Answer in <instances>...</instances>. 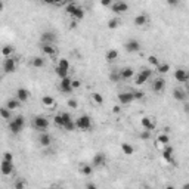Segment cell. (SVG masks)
Segmentation results:
<instances>
[{"label":"cell","mask_w":189,"mask_h":189,"mask_svg":"<svg viewBox=\"0 0 189 189\" xmlns=\"http://www.w3.org/2000/svg\"><path fill=\"white\" fill-rule=\"evenodd\" d=\"M68 3H74V0H67Z\"/></svg>","instance_id":"cell-57"},{"label":"cell","mask_w":189,"mask_h":189,"mask_svg":"<svg viewBox=\"0 0 189 189\" xmlns=\"http://www.w3.org/2000/svg\"><path fill=\"white\" fill-rule=\"evenodd\" d=\"M24 126H25V120H24L22 115H18V117H15V120H12L9 123V130H11L12 133H19L21 130L24 129Z\"/></svg>","instance_id":"cell-1"},{"label":"cell","mask_w":189,"mask_h":189,"mask_svg":"<svg viewBox=\"0 0 189 189\" xmlns=\"http://www.w3.org/2000/svg\"><path fill=\"white\" fill-rule=\"evenodd\" d=\"M58 67H61V68H64V69H67V71H69V62H68V59H65V58L59 59Z\"/></svg>","instance_id":"cell-35"},{"label":"cell","mask_w":189,"mask_h":189,"mask_svg":"<svg viewBox=\"0 0 189 189\" xmlns=\"http://www.w3.org/2000/svg\"><path fill=\"white\" fill-rule=\"evenodd\" d=\"M173 98L176 100H185L186 99V92L182 89H174L173 90Z\"/></svg>","instance_id":"cell-19"},{"label":"cell","mask_w":189,"mask_h":189,"mask_svg":"<svg viewBox=\"0 0 189 189\" xmlns=\"http://www.w3.org/2000/svg\"><path fill=\"white\" fill-rule=\"evenodd\" d=\"M56 76H58V77L59 78H64V77H67L68 76V71L67 69H64V68H61V67H58V65H56Z\"/></svg>","instance_id":"cell-32"},{"label":"cell","mask_w":189,"mask_h":189,"mask_svg":"<svg viewBox=\"0 0 189 189\" xmlns=\"http://www.w3.org/2000/svg\"><path fill=\"white\" fill-rule=\"evenodd\" d=\"M105 58H106V61H108V62H114L115 59H118V50H115V49L108 50V52H106V55H105Z\"/></svg>","instance_id":"cell-22"},{"label":"cell","mask_w":189,"mask_h":189,"mask_svg":"<svg viewBox=\"0 0 189 189\" xmlns=\"http://www.w3.org/2000/svg\"><path fill=\"white\" fill-rule=\"evenodd\" d=\"M93 171V166H89V164H81L80 167V173L84 174V176H90Z\"/></svg>","instance_id":"cell-24"},{"label":"cell","mask_w":189,"mask_h":189,"mask_svg":"<svg viewBox=\"0 0 189 189\" xmlns=\"http://www.w3.org/2000/svg\"><path fill=\"white\" fill-rule=\"evenodd\" d=\"M3 160H8V161H13V155L11 152H5L3 154Z\"/></svg>","instance_id":"cell-45"},{"label":"cell","mask_w":189,"mask_h":189,"mask_svg":"<svg viewBox=\"0 0 189 189\" xmlns=\"http://www.w3.org/2000/svg\"><path fill=\"white\" fill-rule=\"evenodd\" d=\"M118 100H120V103H123V105L132 103V102L134 100L133 93H132V92H123V93L118 95Z\"/></svg>","instance_id":"cell-10"},{"label":"cell","mask_w":189,"mask_h":189,"mask_svg":"<svg viewBox=\"0 0 189 189\" xmlns=\"http://www.w3.org/2000/svg\"><path fill=\"white\" fill-rule=\"evenodd\" d=\"M110 78H111V81H118V80H120V74H118V73H112L111 76H110Z\"/></svg>","instance_id":"cell-42"},{"label":"cell","mask_w":189,"mask_h":189,"mask_svg":"<svg viewBox=\"0 0 189 189\" xmlns=\"http://www.w3.org/2000/svg\"><path fill=\"white\" fill-rule=\"evenodd\" d=\"M140 139H143V140H148L149 139V130H145L140 133Z\"/></svg>","instance_id":"cell-44"},{"label":"cell","mask_w":189,"mask_h":189,"mask_svg":"<svg viewBox=\"0 0 189 189\" xmlns=\"http://www.w3.org/2000/svg\"><path fill=\"white\" fill-rule=\"evenodd\" d=\"M39 142H40L42 146H49V145L52 143V136L47 133V132H42L40 137H39Z\"/></svg>","instance_id":"cell-13"},{"label":"cell","mask_w":189,"mask_h":189,"mask_svg":"<svg viewBox=\"0 0 189 189\" xmlns=\"http://www.w3.org/2000/svg\"><path fill=\"white\" fill-rule=\"evenodd\" d=\"M73 16H74L76 19H83V18H84V11H83V9L78 6L77 9H76V12L73 13Z\"/></svg>","instance_id":"cell-34"},{"label":"cell","mask_w":189,"mask_h":189,"mask_svg":"<svg viewBox=\"0 0 189 189\" xmlns=\"http://www.w3.org/2000/svg\"><path fill=\"white\" fill-rule=\"evenodd\" d=\"M132 93H133L134 99H142V98H143V93H142V92H132Z\"/></svg>","instance_id":"cell-46"},{"label":"cell","mask_w":189,"mask_h":189,"mask_svg":"<svg viewBox=\"0 0 189 189\" xmlns=\"http://www.w3.org/2000/svg\"><path fill=\"white\" fill-rule=\"evenodd\" d=\"M68 106H71V108H77V106H78L77 100H76V99H69V100H68Z\"/></svg>","instance_id":"cell-43"},{"label":"cell","mask_w":189,"mask_h":189,"mask_svg":"<svg viewBox=\"0 0 189 189\" xmlns=\"http://www.w3.org/2000/svg\"><path fill=\"white\" fill-rule=\"evenodd\" d=\"M164 84H166V81L163 78H157L155 81H154V84H152V90L154 92H161V90L164 89Z\"/></svg>","instance_id":"cell-21"},{"label":"cell","mask_w":189,"mask_h":189,"mask_svg":"<svg viewBox=\"0 0 189 189\" xmlns=\"http://www.w3.org/2000/svg\"><path fill=\"white\" fill-rule=\"evenodd\" d=\"M100 5H102V6H111L112 0H100Z\"/></svg>","instance_id":"cell-50"},{"label":"cell","mask_w":189,"mask_h":189,"mask_svg":"<svg viewBox=\"0 0 189 189\" xmlns=\"http://www.w3.org/2000/svg\"><path fill=\"white\" fill-rule=\"evenodd\" d=\"M126 50L127 52H130V53H133V52H137L139 49H140V43L137 42V40H129L127 43H126Z\"/></svg>","instance_id":"cell-12"},{"label":"cell","mask_w":189,"mask_h":189,"mask_svg":"<svg viewBox=\"0 0 189 189\" xmlns=\"http://www.w3.org/2000/svg\"><path fill=\"white\" fill-rule=\"evenodd\" d=\"M0 117L5 118V120H9V118H11V110H8L6 106L0 108Z\"/></svg>","instance_id":"cell-29"},{"label":"cell","mask_w":189,"mask_h":189,"mask_svg":"<svg viewBox=\"0 0 189 189\" xmlns=\"http://www.w3.org/2000/svg\"><path fill=\"white\" fill-rule=\"evenodd\" d=\"M24 186H25V182H22V180H21V182H16V183H15V189H22Z\"/></svg>","instance_id":"cell-48"},{"label":"cell","mask_w":189,"mask_h":189,"mask_svg":"<svg viewBox=\"0 0 189 189\" xmlns=\"http://www.w3.org/2000/svg\"><path fill=\"white\" fill-rule=\"evenodd\" d=\"M71 86H73V89H77V87H80V81L78 80H71Z\"/></svg>","instance_id":"cell-49"},{"label":"cell","mask_w":189,"mask_h":189,"mask_svg":"<svg viewBox=\"0 0 189 189\" xmlns=\"http://www.w3.org/2000/svg\"><path fill=\"white\" fill-rule=\"evenodd\" d=\"M121 149H123V152H124L126 155H133V152H134V148L130 143H123Z\"/></svg>","instance_id":"cell-26"},{"label":"cell","mask_w":189,"mask_h":189,"mask_svg":"<svg viewBox=\"0 0 189 189\" xmlns=\"http://www.w3.org/2000/svg\"><path fill=\"white\" fill-rule=\"evenodd\" d=\"M174 78L177 80L179 83H186V81H188V78H189L188 71H186V69H183V68H179L177 71L174 73Z\"/></svg>","instance_id":"cell-11"},{"label":"cell","mask_w":189,"mask_h":189,"mask_svg":"<svg viewBox=\"0 0 189 189\" xmlns=\"http://www.w3.org/2000/svg\"><path fill=\"white\" fill-rule=\"evenodd\" d=\"M92 99H93V102H96V103H102V102H103V98H102L100 93H93V95H92Z\"/></svg>","instance_id":"cell-39"},{"label":"cell","mask_w":189,"mask_h":189,"mask_svg":"<svg viewBox=\"0 0 189 189\" xmlns=\"http://www.w3.org/2000/svg\"><path fill=\"white\" fill-rule=\"evenodd\" d=\"M12 53H13V47L12 46H3L2 47V55L5 56V58H8V56H12Z\"/></svg>","instance_id":"cell-28"},{"label":"cell","mask_w":189,"mask_h":189,"mask_svg":"<svg viewBox=\"0 0 189 189\" xmlns=\"http://www.w3.org/2000/svg\"><path fill=\"white\" fill-rule=\"evenodd\" d=\"M152 76V71L151 69H148V68H145V69H142L140 73H139V76L136 77V84L137 86H142V84H145L146 81H148V78Z\"/></svg>","instance_id":"cell-5"},{"label":"cell","mask_w":189,"mask_h":189,"mask_svg":"<svg viewBox=\"0 0 189 189\" xmlns=\"http://www.w3.org/2000/svg\"><path fill=\"white\" fill-rule=\"evenodd\" d=\"M65 0H53V5H61V3H64Z\"/></svg>","instance_id":"cell-53"},{"label":"cell","mask_w":189,"mask_h":189,"mask_svg":"<svg viewBox=\"0 0 189 189\" xmlns=\"http://www.w3.org/2000/svg\"><path fill=\"white\" fill-rule=\"evenodd\" d=\"M28 98H30V92H28L27 89L21 87V89L16 90V99H19L21 102H27Z\"/></svg>","instance_id":"cell-15"},{"label":"cell","mask_w":189,"mask_h":189,"mask_svg":"<svg viewBox=\"0 0 189 189\" xmlns=\"http://www.w3.org/2000/svg\"><path fill=\"white\" fill-rule=\"evenodd\" d=\"M42 42H43V43L53 45V42H55V34L50 33V31H45V33L42 34Z\"/></svg>","instance_id":"cell-16"},{"label":"cell","mask_w":189,"mask_h":189,"mask_svg":"<svg viewBox=\"0 0 189 189\" xmlns=\"http://www.w3.org/2000/svg\"><path fill=\"white\" fill-rule=\"evenodd\" d=\"M146 22H148V16L143 15V13H140V15H137V16L134 18V25H136V27H142V25H145Z\"/></svg>","instance_id":"cell-20"},{"label":"cell","mask_w":189,"mask_h":189,"mask_svg":"<svg viewBox=\"0 0 189 189\" xmlns=\"http://www.w3.org/2000/svg\"><path fill=\"white\" fill-rule=\"evenodd\" d=\"M3 11V3H2V2H0V12Z\"/></svg>","instance_id":"cell-56"},{"label":"cell","mask_w":189,"mask_h":189,"mask_svg":"<svg viewBox=\"0 0 189 189\" xmlns=\"http://www.w3.org/2000/svg\"><path fill=\"white\" fill-rule=\"evenodd\" d=\"M55 124L56 126H59V127H64V118H62V114H58L55 117Z\"/></svg>","instance_id":"cell-38"},{"label":"cell","mask_w":189,"mask_h":189,"mask_svg":"<svg viewBox=\"0 0 189 189\" xmlns=\"http://www.w3.org/2000/svg\"><path fill=\"white\" fill-rule=\"evenodd\" d=\"M157 71H158L160 74H167V73L170 71V65H168V64H158V65H157Z\"/></svg>","instance_id":"cell-27"},{"label":"cell","mask_w":189,"mask_h":189,"mask_svg":"<svg viewBox=\"0 0 189 189\" xmlns=\"http://www.w3.org/2000/svg\"><path fill=\"white\" fill-rule=\"evenodd\" d=\"M64 129H65V130H68V132H73V130H76V123L73 121V120H71V121H68V123H65V124H64Z\"/></svg>","instance_id":"cell-37"},{"label":"cell","mask_w":189,"mask_h":189,"mask_svg":"<svg viewBox=\"0 0 189 189\" xmlns=\"http://www.w3.org/2000/svg\"><path fill=\"white\" fill-rule=\"evenodd\" d=\"M105 164H106V157L103 155L102 152L95 154L93 160H92V166H93V167H103Z\"/></svg>","instance_id":"cell-8"},{"label":"cell","mask_w":189,"mask_h":189,"mask_svg":"<svg viewBox=\"0 0 189 189\" xmlns=\"http://www.w3.org/2000/svg\"><path fill=\"white\" fill-rule=\"evenodd\" d=\"M33 126H34L35 130H39V132H45L46 129L49 127V120H47L46 117H42V115L34 117L33 118Z\"/></svg>","instance_id":"cell-2"},{"label":"cell","mask_w":189,"mask_h":189,"mask_svg":"<svg viewBox=\"0 0 189 189\" xmlns=\"http://www.w3.org/2000/svg\"><path fill=\"white\" fill-rule=\"evenodd\" d=\"M31 64H33V67H35V68H42L43 65H45V59L40 58V56H39V58H34Z\"/></svg>","instance_id":"cell-30"},{"label":"cell","mask_w":189,"mask_h":189,"mask_svg":"<svg viewBox=\"0 0 189 189\" xmlns=\"http://www.w3.org/2000/svg\"><path fill=\"white\" fill-rule=\"evenodd\" d=\"M167 3H168L170 6H177V5H179V0H167Z\"/></svg>","instance_id":"cell-52"},{"label":"cell","mask_w":189,"mask_h":189,"mask_svg":"<svg viewBox=\"0 0 189 189\" xmlns=\"http://www.w3.org/2000/svg\"><path fill=\"white\" fill-rule=\"evenodd\" d=\"M62 118H64V123L71 121V115H69L68 112H64V114H62Z\"/></svg>","instance_id":"cell-47"},{"label":"cell","mask_w":189,"mask_h":189,"mask_svg":"<svg viewBox=\"0 0 189 189\" xmlns=\"http://www.w3.org/2000/svg\"><path fill=\"white\" fill-rule=\"evenodd\" d=\"M42 102H43L45 106H53V103H55L53 98H50V96H43V98H42Z\"/></svg>","instance_id":"cell-31"},{"label":"cell","mask_w":189,"mask_h":189,"mask_svg":"<svg viewBox=\"0 0 189 189\" xmlns=\"http://www.w3.org/2000/svg\"><path fill=\"white\" fill-rule=\"evenodd\" d=\"M77 8H78L77 5H74V3H69V5L67 6V12L69 13V15H71V16H73V13L76 12V9H77Z\"/></svg>","instance_id":"cell-40"},{"label":"cell","mask_w":189,"mask_h":189,"mask_svg":"<svg viewBox=\"0 0 189 189\" xmlns=\"http://www.w3.org/2000/svg\"><path fill=\"white\" fill-rule=\"evenodd\" d=\"M42 50H43V53H46V55H53L55 53V47H53V45H50V43H43Z\"/></svg>","instance_id":"cell-25"},{"label":"cell","mask_w":189,"mask_h":189,"mask_svg":"<svg viewBox=\"0 0 189 189\" xmlns=\"http://www.w3.org/2000/svg\"><path fill=\"white\" fill-rule=\"evenodd\" d=\"M3 71L11 74V73H15L16 71V61L12 58V56H8L3 62Z\"/></svg>","instance_id":"cell-4"},{"label":"cell","mask_w":189,"mask_h":189,"mask_svg":"<svg viewBox=\"0 0 189 189\" xmlns=\"http://www.w3.org/2000/svg\"><path fill=\"white\" fill-rule=\"evenodd\" d=\"M0 171H2V174H5V176L12 174V171H13V161L2 160V163H0Z\"/></svg>","instance_id":"cell-6"},{"label":"cell","mask_w":189,"mask_h":189,"mask_svg":"<svg viewBox=\"0 0 189 189\" xmlns=\"http://www.w3.org/2000/svg\"><path fill=\"white\" fill-rule=\"evenodd\" d=\"M160 143H163V145H168V142H170V137L167 136L166 133H163V134H160L158 136V139H157Z\"/></svg>","instance_id":"cell-36"},{"label":"cell","mask_w":189,"mask_h":189,"mask_svg":"<svg viewBox=\"0 0 189 189\" xmlns=\"http://www.w3.org/2000/svg\"><path fill=\"white\" fill-rule=\"evenodd\" d=\"M86 188H87V189H95V188H96V185H93V183H89V185H87Z\"/></svg>","instance_id":"cell-54"},{"label":"cell","mask_w":189,"mask_h":189,"mask_svg":"<svg viewBox=\"0 0 189 189\" xmlns=\"http://www.w3.org/2000/svg\"><path fill=\"white\" fill-rule=\"evenodd\" d=\"M127 11H129V5L126 2L118 0V2H115L112 5V12H115V13H124V12H127Z\"/></svg>","instance_id":"cell-9"},{"label":"cell","mask_w":189,"mask_h":189,"mask_svg":"<svg viewBox=\"0 0 189 189\" xmlns=\"http://www.w3.org/2000/svg\"><path fill=\"white\" fill-rule=\"evenodd\" d=\"M164 146H166V145H164ZM163 158L166 160L167 163L171 161V158H173V148H171V146H166V148H164V151H163Z\"/></svg>","instance_id":"cell-18"},{"label":"cell","mask_w":189,"mask_h":189,"mask_svg":"<svg viewBox=\"0 0 189 189\" xmlns=\"http://www.w3.org/2000/svg\"><path fill=\"white\" fill-rule=\"evenodd\" d=\"M140 123H142V127H143L145 130H149V132H151V130L155 129V121H152L151 117H143Z\"/></svg>","instance_id":"cell-14"},{"label":"cell","mask_w":189,"mask_h":189,"mask_svg":"<svg viewBox=\"0 0 189 189\" xmlns=\"http://www.w3.org/2000/svg\"><path fill=\"white\" fill-rule=\"evenodd\" d=\"M43 3H46V5H53V0H43Z\"/></svg>","instance_id":"cell-55"},{"label":"cell","mask_w":189,"mask_h":189,"mask_svg":"<svg viewBox=\"0 0 189 189\" xmlns=\"http://www.w3.org/2000/svg\"><path fill=\"white\" fill-rule=\"evenodd\" d=\"M148 61H149V64H151V65H158V58H157V56H154V55H151L149 56V58H148Z\"/></svg>","instance_id":"cell-41"},{"label":"cell","mask_w":189,"mask_h":189,"mask_svg":"<svg viewBox=\"0 0 189 189\" xmlns=\"http://www.w3.org/2000/svg\"><path fill=\"white\" fill-rule=\"evenodd\" d=\"M19 103H21V100L19 99H9L6 102V108L11 110V111H13V110L19 108Z\"/></svg>","instance_id":"cell-23"},{"label":"cell","mask_w":189,"mask_h":189,"mask_svg":"<svg viewBox=\"0 0 189 189\" xmlns=\"http://www.w3.org/2000/svg\"><path fill=\"white\" fill-rule=\"evenodd\" d=\"M76 127L80 130H89L92 127V120H90L89 115H81L78 117L77 121H76Z\"/></svg>","instance_id":"cell-3"},{"label":"cell","mask_w":189,"mask_h":189,"mask_svg":"<svg viewBox=\"0 0 189 189\" xmlns=\"http://www.w3.org/2000/svg\"><path fill=\"white\" fill-rule=\"evenodd\" d=\"M120 24H121V21H120L118 18H112L111 21L108 22V28H110V30H114V28H117Z\"/></svg>","instance_id":"cell-33"},{"label":"cell","mask_w":189,"mask_h":189,"mask_svg":"<svg viewBox=\"0 0 189 189\" xmlns=\"http://www.w3.org/2000/svg\"><path fill=\"white\" fill-rule=\"evenodd\" d=\"M120 77L124 78V80H129V78H132V77H133V68H130V67L123 68L121 71H120Z\"/></svg>","instance_id":"cell-17"},{"label":"cell","mask_w":189,"mask_h":189,"mask_svg":"<svg viewBox=\"0 0 189 189\" xmlns=\"http://www.w3.org/2000/svg\"><path fill=\"white\" fill-rule=\"evenodd\" d=\"M59 90L61 92H64V93H71L73 92V86H71V78L68 77H64L61 78V83H59Z\"/></svg>","instance_id":"cell-7"},{"label":"cell","mask_w":189,"mask_h":189,"mask_svg":"<svg viewBox=\"0 0 189 189\" xmlns=\"http://www.w3.org/2000/svg\"><path fill=\"white\" fill-rule=\"evenodd\" d=\"M112 112H114V114H120V112H121V106H118V105H115V106L112 108Z\"/></svg>","instance_id":"cell-51"}]
</instances>
